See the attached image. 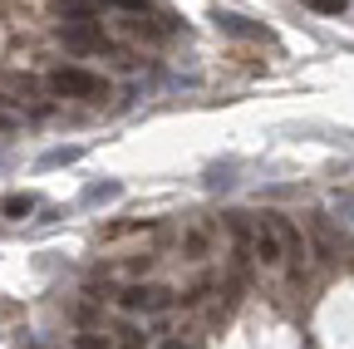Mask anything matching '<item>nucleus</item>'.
I'll list each match as a JSON object with an SVG mask.
<instances>
[{
  "instance_id": "3",
  "label": "nucleus",
  "mask_w": 354,
  "mask_h": 349,
  "mask_svg": "<svg viewBox=\"0 0 354 349\" xmlns=\"http://www.w3.org/2000/svg\"><path fill=\"white\" fill-rule=\"evenodd\" d=\"M44 89L59 94V99H99V94H109V84H104L99 74H88V69L64 64V69H50V74H44Z\"/></svg>"
},
{
  "instance_id": "8",
  "label": "nucleus",
  "mask_w": 354,
  "mask_h": 349,
  "mask_svg": "<svg viewBox=\"0 0 354 349\" xmlns=\"http://www.w3.org/2000/svg\"><path fill=\"white\" fill-rule=\"evenodd\" d=\"M79 148H55V153H44V167H59V162H74Z\"/></svg>"
},
{
  "instance_id": "5",
  "label": "nucleus",
  "mask_w": 354,
  "mask_h": 349,
  "mask_svg": "<svg viewBox=\"0 0 354 349\" xmlns=\"http://www.w3.org/2000/svg\"><path fill=\"white\" fill-rule=\"evenodd\" d=\"M271 222H276V236H281V251H286V266H290V271H300V266H305V256H310L305 232H300V227H290L286 216H271Z\"/></svg>"
},
{
  "instance_id": "2",
  "label": "nucleus",
  "mask_w": 354,
  "mask_h": 349,
  "mask_svg": "<svg viewBox=\"0 0 354 349\" xmlns=\"http://www.w3.org/2000/svg\"><path fill=\"white\" fill-rule=\"evenodd\" d=\"M246 246H251V266L286 271V251H281V236H276L271 216H251V222H246Z\"/></svg>"
},
{
  "instance_id": "9",
  "label": "nucleus",
  "mask_w": 354,
  "mask_h": 349,
  "mask_svg": "<svg viewBox=\"0 0 354 349\" xmlns=\"http://www.w3.org/2000/svg\"><path fill=\"white\" fill-rule=\"evenodd\" d=\"M104 197H118V182H99V187L84 192V202H104Z\"/></svg>"
},
{
  "instance_id": "1",
  "label": "nucleus",
  "mask_w": 354,
  "mask_h": 349,
  "mask_svg": "<svg viewBox=\"0 0 354 349\" xmlns=\"http://www.w3.org/2000/svg\"><path fill=\"white\" fill-rule=\"evenodd\" d=\"M109 305H113V310H123V315H167L172 305H177V295L162 290V285L128 281V285H118V290L109 295Z\"/></svg>"
},
{
  "instance_id": "10",
  "label": "nucleus",
  "mask_w": 354,
  "mask_h": 349,
  "mask_svg": "<svg viewBox=\"0 0 354 349\" xmlns=\"http://www.w3.org/2000/svg\"><path fill=\"white\" fill-rule=\"evenodd\" d=\"M153 349H197V344H192V339H183V334H162Z\"/></svg>"
},
{
  "instance_id": "11",
  "label": "nucleus",
  "mask_w": 354,
  "mask_h": 349,
  "mask_svg": "<svg viewBox=\"0 0 354 349\" xmlns=\"http://www.w3.org/2000/svg\"><path fill=\"white\" fill-rule=\"evenodd\" d=\"M310 10H325V15H339L344 10V0H305Z\"/></svg>"
},
{
  "instance_id": "4",
  "label": "nucleus",
  "mask_w": 354,
  "mask_h": 349,
  "mask_svg": "<svg viewBox=\"0 0 354 349\" xmlns=\"http://www.w3.org/2000/svg\"><path fill=\"white\" fill-rule=\"evenodd\" d=\"M177 246H183V261H187V266H202V261H212V256H216V227L197 216V222H187V227H183Z\"/></svg>"
},
{
  "instance_id": "6",
  "label": "nucleus",
  "mask_w": 354,
  "mask_h": 349,
  "mask_svg": "<svg viewBox=\"0 0 354 349\" xmlns=\"http://www.w3.org/2000/svg\"><path fill=\"white\" fill-rule=\"evenodd\" d=\"M0 211L20 222V216H30V211H35V197H30V192H15V197H6V202H0Z\"/></svg>"
},
{
  "instance_id": "7",
  "label": "nucleus",
  "mask_w": 354,
  "mask_h": 349,
  "mask_svg": "<svg viewBox=\"0 0 354 349\" xmlns=\"http://www.w3.org/2000/svg\"><path fill=\"white\" fill-rule=\"evenodd\" d=\"M79 349H113V334H94V330H88V334H79Z\"/></svg>"
}]
</instances>
